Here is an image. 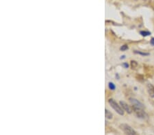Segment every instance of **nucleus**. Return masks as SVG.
Instances as JSON below:
<instances>
[{
    "label": "nucleus",
    "mask_w": 154,
    "mask_h": 135,
    "mask_svg": "<svg viewBox=\"0 0 154 135\" xmlns=\"http://www.w3.org/2000/svg\"><path fill=\"white\" fill-rule=\"evenodd\" d=\"M150 44L152 46H154V38H152L150 40Z\"/></svg>",
    "instance_id": "4468645a"
},
{
    "label": "nucleus",
    "mask_w": 154,
    "mask_h": 135,
    "mask_svg": "<svg viewBox=\"0 0 154 135\" xmlns=\"http://www.w3.org/2000/svg\"><path fill=\"white\" fill-rule=\"evenodd\" d=\"M129 101L132 104V106L137 108H140V109H145V105L142 103L141 102H140L139 100H138L137 99L134 98H130L129 99Z\"/></svg>",
    "instance_id": "20e7f679"
},
{
    "label": "nucleus",
    "mask_w": 154,
    "mask_h": 135,
    "mask_svg": "<svg viewBox=\"0 0 154 135\" xmlns=\"http://www.w3.org/2000/svg\"><path fill=\"white\" fill-rule=\"evenodd\" d=\"M120 105L121 106V107L123 108V109L126 111L127 113L130 114L133 111V109H132V106H130L129 104H127V103H126L124 101H121L120 102Z\"/></svg>",
    "instance_id": "39448f33"
},
{
    "label": "nucleus",
    "mask_w": 154,
    "mask_h": 135,
    "mask_svg": "<svg viewBox=\"0 0 154 135\" xmlns=\"http://www.w3.org/2000/svg\"><path fill=\"white\" fill-rule=\"evenodd\" d=\"M108 87H109V89H110V90H115V88H116L115 85H114V83H112V82L109 83Z\"/></svg>",
    "instance_id": "9d476101"
},
{
    "label": "nucleus",
    "mask_w": 154,
    "mask_h": 135,
    "mask_svg": "<svg viewBox=\"0 0 154 135\" xmlns=\"http://www.w3.org/2000/svg\"><path fill=\"white\" fill-rule=\"evenodd\" d=\"M119 127L126 135H138L137 132L128 124H122L120 125Z\"/></svg>",
    "instance_id": "f03ea898"
},
{
    "label": "nucleus",
    "mask_w": 154,
    "mask_h": 135,
    "mask_svg": "<svg viewBox=\"0 0 154 135\" xmlns=\"http://www.w3.org/2000/svg\"><path fill=\"white\" fill-rule=\"evenodd\" d=\"M108 102L110 106H111V107H112L119 115H124V110L123 109V108L121 107V105H119V104H118L117 102H116L114 100H113V99H110L108 100Z\"/></svg>",
    "instance_id": "f257e3e1"
},
{
    "label": "nucleus",
    "mask_w": 154,
    "mask_h": 135,
    "mask_svg": "<svg viewBox=\"0 0 154 135\" xmlns=\"http://www.w3.org/2000/svg\"><path fill=\"white\" fill-rule=\"evenodd\" d=\"M132 109H133V112L135 113V115H136V117H138V118L143 119H145L148 118V115L147 114V113L144 111V109H140V108H137V107H134L132 106Z\"/></svg>",
    "instance_id": "7ed1b4c3"
},
{
    "label": "nucleus",
    "mask_w": 154,
    "mask_h": 135,
    "mask_svg": "<svg viewBox=\"0 0 154 135\" xmlns=\"http://www.w3.org/2000/svg\"><path fill=\"white\" fill-rule=\"evenodd\" d=\"M127 49H128V46H127V45H126V44L122 46L121 47V50L122 51H125Z\"/></svg>",
    "instance_id": "f8f14e48"
},
{
    "label": "nucleus",
    "mask_w": 154,
    "mask_h": 135,
    "mask_svg": "<svg viewBox=\"0 0 154 135\" xmlns=\"http://www.w3.org/2000/svg\"><path fill=\"white\" fill-rule=\"evenodd\" d=\"M140 35L146 37V36H150L151 33L150 31H140Z\"/></svg>",
    "instance_id": "6e6552de"
},
{
    "label": "nucleus",
    "mask_w": 154,
    "mask_h": 135,
    "mask_svg": "<svg viewBox=\"0 0 154 135\" xmlns=\"http://www.w3.org/2000/svg\"><path fill=\"white\" fill-rule=\"evenodd\" d=\"M131 66H132V68H135L137 67L138 63L136 61H132L131 62Z\"/></svg>",
    "instance_id": "9b49d317"
},
{
    "label": "nucleus",
    "mask_w": 154,
    "mask_h": 135,
    "mask_svg": "<svg viewBox=\"0 0 154 135\" xmlns=\"http://www.w3.org/2000/svg\"><path fill=\"white\" fill-rule=\"evenodd\" d=\"M147 90L149 95L151 98H154V86L151 83H148L147 85Z\"/></svg>",
    "instance_id": "423d86ee"
},
{
    "label": "nucleus",
    "mask_w": 154,
    "mask_h": 135,
    "mask_svg": "<svg viewBox=\"0 0 154 135\" xmlns=\"http://www.w3.org/2000/svg\"><path fill=\"white\" fill-rule=\"evenodd\" d=\"M125 58V55H123V56H121V59H124Z\"/></svg>",
    "instance_id": "2eb2a0df"
},
{
    "label": "nucleus",
    "mask_w": 154,
    "mask_h": 135,
    "mask_svg": "<svg viewBox=\"0 0 154 135\" xmlns=\"http://www.w3.org/2000/svg\"><path fill=\"white\" fill-rule=\"evenodd\" d=\"M123 66L124 68H127L129 67V65H128V64H127V63H123Z\"/></svg>",
    "instance_id": "ddd939ff"
},
{
    "label": "nucleus",
    "mask_w": 154,
    "mask_h": 135,
    "mask_svg": "<svg viewBox=\"0 0 154 135\" xmlns=\"http://www.w3.org/2000/svg\"><path fill=\"white\" fill-rule=\"evenodd\" d=\"M105 115H106V118L108 119H111L113 117L112 113L108 109L105 110Z\"/></svg>",
    "instance_id": "0eeeda50"
},
{
    "label": "nucleus",
    "mask_w": 154,
    "mask_h": 135,
    "mask_svg": "<svg viewBox=\"0 0 154 135\" xmlns=\"http://www.w3.org/2000/svg\"><path fill=\"white\" fill-rule=\"evenodd\" d=\"M134 53H136V54H138V55H142V56H148V55H149V53H145V52H142V51H134Z\"/></svg>",
    "instance_id": "1a4fd4ad"
}]
</instances>
